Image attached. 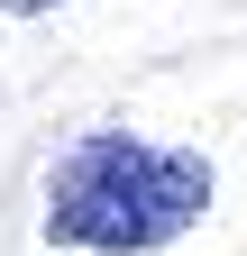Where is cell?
Segmentation results:
<instances>
[{"instance_id":"1","label":"cell","mask_w":247,"mask_h":256,"mask_svg":"<svg viewBox=\"0 0 247 256\" xmlns=\"http://www.w3.org/2000/svg\"><path fill=\"white\" fill-rule=\"evenodd\" d=\"M210 210V165L128 128H92L46 174V247L74 256H156Z\"/></svg>"},{"instance_id":"2","label":"cell","mask_w":247,"mask_h":256,"mask_svg":"<svg viewBox=\"0 0 247 256\" xmlns=\"http://www.w3.org/2000/svg\"><path fill=\"white\" fill-rule=\"evenodd\" d=\"M10 18H46V10H64V0H0Z\"/></svg>"}]
</instances>
